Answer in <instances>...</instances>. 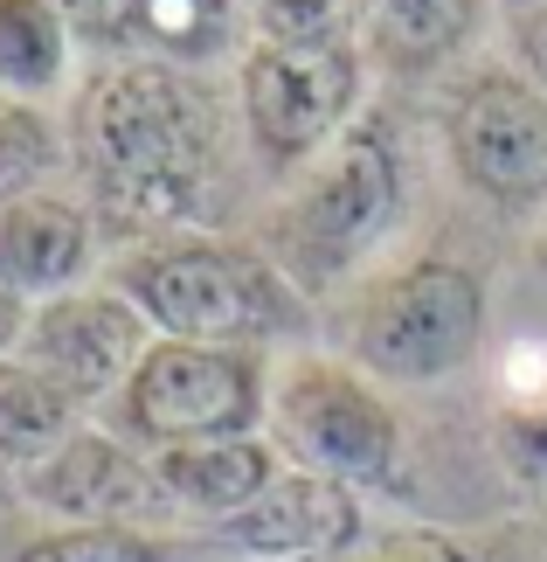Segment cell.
I'll return each instance as SVG.
<instances>
[{"mask_svg": "<svg viewBox=\"0 0 547 562\" xmlns=\"http://www.w3.org/2000/svg\"><path fill=\"white\" fill-rule=\"evenodd\" d=\"M277 445L271 438H215V445H173L152 451V480H160L167 507L208 514V521H236L257 507L277 480Z\"/></svg>", "mask_w": 547, "mask_h": 562, "instance_id": "13", "label": "cell"}, {"mask_svg": "<svg viewBox=\"0 0 547 562\" xmlns=\"http://www.w3.org/2000/svg\"><path fill=\"white\" fill-rule=\"evenodd\" d=\"M56 14L70 21L77 42H91L104 56H125V0H56Z\"/></svg>", "mask_w": 547, "mask_h": 562, "instance_id": "21", "label": "cell"}, {"mask_svg": "<svg viewBox=\"0 0 547 562\" xmlns=\"http://www.w3.org/2000/svg\"><path fill=\"white\" fill-rule=\"evenodd\" d=\"M112 292L139 306L160 340H208V348H257L292 340L312 327V299L277 271V257L257 236L181 229L146 236L112 257Z\"/></svg>", "mask_w": 547, "mask_h": 562, "instance_id": "2", "label": "cell"}, {"mask_svg": "<svg viewBox=\"0 0 547 562\" xmlns=\"http://www.w3.org/2000/svg\"><path fill=\"white\" fill-rule=\"evenodd\" d=\"M77 35L56 0H0V98L42 104L70 83Z\"/></svg>", "mask_w": 547, "mask_h": 562, "instance_id": "17", "label": "cell"}, {"mask_svg": "<svg viewBox=\"0 0 547 562\" xmlns=\"http://www.w3.org/2000/svg\"><path fill=\"white\" fill-rule=\"evenodd\" d=\"M77 430H83V409L49 375L29 369L21 355L0 361V472H35Z\"/></svg>", "mask_w": 547, "mask_h": 562, "instance_id": "16", "label": "cell"}, {"mask_svg": "<svg viewBox=\"0 0 547 562\" xmlns=\"http://www.w3.org/2000/svg\"><path fill=\"white\" fill-rule=\"evenodd\" d=\"M223 535L243 555H264V562H319V555H340L361 535V501H354V486L326 480V472L284 465L264 501L223 521Z\"/></svg>", "mask_w": 547, "mask_h": 562, "instance_id": "12", "label": "cell"}, {"mask_svg": "<svg viewBox=\"0 0 547 562\" xmlns=\"http://www.w3.org/2000/svg\"><path fill=\"white\" fill-rule=\"evenodd\" d=\"M486 0H361V56L388 70H444L471 49Z\"/></svg>", "mask_w": 547, "mask_h": 562, "instance_id": "15", "label": "cell"}, {"mask_svg": "<svg viewBox=\"0 0 547 562\" xmlns=\"http://www.w3.org/2000/svg\"><path fill=\"white\" fill-rule=\"evenodd\" d=\"M527 8H547V0H506V14H527Z\"/></svg>", "mask_w": 547, "mask_h": 562, "instance_id": "25", "label": "cell"}, {"mask_svg": "<svg viewBox=\"0 0 547 562\" xmlns=\"http://www.w3.org/2000/svg\"><path fill=\"white\" fill-rule=\"evenodd\" d=\"M361 562H471L465 549L451 542V535H430V528H402V535H388V542L375 555H361Z\"/></svg>", "mask_w": 547, "mask_h": 562, "instance_id": "22", "label": "cell"}, {"mask_svg": "<svg viewBox=\"0 0 547 562\" xmlns=\"http://www.w3.org/2000/svg\"><path fill=\"white\" fill-rule=\"evenodd\" d=\"M271 430L305 472L354 486L381 480L402 451V424L388 396L367 382L354 361H326V355H292L271 375Z\"/></svg>", "mask_w": 547, "mask_h": 562, "instance_id": "8", "label": "cell"}, {"mask_svg": "<svg viewBox=\"0 0 547 562\" xmlns=\"http://www.w3.org/2000/svg\"><path fill=\"white\" fill-rule=\"evenodd\" d=\"M340 334L367 382H444L486 340V278L457 257H409L346 299Z\"/></svg>", "mask_w": 547, "mask_h": 562, "instance_id": "4", "label": "cell"}, {"mask_svg": "<svg viewBox=\"0 0 547 562\" xmlns=\"http://www.w3.org/2000/svg\"><path fill=\"white\" fill-rule=\"evenodd\" d=\"M146 348H152V327L112 285H77L62 299H42L29 313V334H21V361L49 375L77 409L118 403V389L133 382Z\"/></svg>", "mask_w": 547, "mask_h": 562, "instance_id": "9", "label": "cell"}, {"mask_svg": "<svg viewBox=\"0 0 547 562\" xmlns=\"http://www.w3.org/2000/svg\"><path fill=\"white\" fill-rule=\"evenodd\" d=\"M540 265H547V229H540Z\"/></svg>", "mask_w": 547, "mask_h": 562, "instance_id": "26", "label": "cell"}, {"mask_svg": "<svg viewBox=\"0 0 547 562\" xmlns=\"http://www.w3.org/2000/svg\"><path fill=\"white\" fill-rule=\"evenodd\" d=\"M29 299H14L8 285H0V361H8V355H21V334H29Z\"/></svg>", "mask_w": 547, "mask_h": 562, "instance_id": "24", "label": "cell"}, {"mask_svg": "<svg viewBox=\"0 0 547 562\" xmlns=\"http://www.w3.org/2000/svg\"><path fill=\"white\" fill-rule=\"evenodd\" d=\"M236 125L243 146L271 175H298L312 167L333 139L354 133L367 104V56L361 42L346 49H277V42H250L236 63Z\"/></svg>", "mask_w": 547, "mask_h": 562, "instance_id": "6", "label": "cell"}, {"mask_svg": "<svg viewBox=\"0 0 547 562\" xmlns=\"http://www.w3.org/2000/svg\"><path fill=\"white\" fill-rule=\"evenodd\" d=\"M236 98L208 70H173L146 56H112L83 77L70 119V160L98 202V223L146 236L208 229L236 160Z\"/></svg>", "mask_w": 547, "mask_h": 562, "instance_id": "1", "label": "cell"}, {"mask_svg": "<svg viewBox=\"0 0 547 562\" xmlns=\"http://www.w3.org/2000/svg\"><path fill=\"white\" fill-rule=\"evenodd\" d=\"M257 0H125V56L173 63V70H215L243 63Z\"/></svg>", "mask_w": 547, "mask_h": 562, "instance_id": "14", "label": "cell"}, {"mask_svg": "<svg viewBox=\"0 0 547 562\" xmlns=\"http://www.w3.org/2000/svg\"><path fill=\"white\" fill-rule=\"evenodd\" d=\"M118 430L125 445H215V438H257L271 417V361L257 348H208V340H160L118 389Z\"/></svg>", "mask_w": 547, "mask_h": 562, "instance_id": "5", "label": "cell"}, {"mask_svg": "<svg viewBox=\"0 0 547 562\" xmlns=\"http://www.w3.org/2000/svg\"><path fill=\"white\" fill-rule=\"evenodd\" d=\"M402 215V139L388 119H354V133L333 139L312 167H298L292 188L264 215L257 244L277 257V271L312 299L361 271L375 244Z\"/></svg>", "mask_w": 547, "mask_h": 562, "instance_id": "3", "label": "cell"}, {"mask_svg": "<svg viewBox=\"0 0 547 562\" xmlns=\"http://www.w3.org/2000/svg\"><path fill=\"white\" fill-rule=\"evenodd\" d=\"M62 167H70V133L42 104L0 98V209L49 194L62 181Z\"/></svg>", "mask_w": 547, "mask_h": 562, "instance_id": "18", "label": "cell"}, {"mask_svg": "<svg viewBox=\"0 0 547 562\" xmlns=\"http://www.w3.org/2000/svg\"><path fill=\"white\" fill-rule=\"evenodd\" d=\"M14 562H173V555L133 528H62V535L29 542Z\"/></svg>", "mask_w": 547, "mask_h": 562, "instance_id": "20", "label": "cell"}, {"mask_svg": "<svg viewBox=\"0 0 547 562\" xmlns=\"http://www.w3.org/2000/svg\"><path fill=\"white\" fill-rule=\"evenodd\" d=\"M444 154L478 202L506 215H547V91L513 63H471L444 83Z\"/></svg>", "mask_w": 547, "mask_h": 562, "instance_id": "7", "label": "cell"}, {"mask_svg": "<svg viewBox=\"0 0 547 562\" xmlns=\"http://www.w3.org/2000/svg\"><path fill=\"white\" fill-rule=\"evenodd\" d=\"M21 493L42 514H62L70 528H125L139 514L167 507L160 480H152V459H139L112 430H77L35 472H21Z\"/></svg>", "mask_w": 547, "mask_h": 562, "instance_id": "10", "label": "cell"}, {"mask_svg": "<svg viewBox=\"0 0 547 562\" xmlns=\"http://www.w3.org/2000/svg\"><path fill=\"white\" fill-rule=\"evenodd\" d=\"M98 265V209L77 194H29V202L0 209V285L14 299H62L77 292Z\"/></svg>", "mask_w": 547, "mask_h": 562, "instance_id": "11", "label": "cell"}, {"mask_svg": "<svg viewBox=\"0 0 547 562\" xmlns=\"http://www.w3.org/2000/svg\"><path fill=\"white\" fill-rule=\"evenodd\" d=\"M513 70L527 77L534 91H547V8L513 14Z\"/></svg>", "mask_w": 547, "mask_h": 562, "instance_id": "23", "label": "cell"}, {"mask_svg": "<svg viewBox=\"0 0 547 562\" xmlns=\"http://www.w3.org/2000/svg\"><path fill=\"white\" fill-rule=\"evenodd\" d=\"M250 42H277V49H346V42H361V0H257Z\"/></svg>", "mask_w": 547, "mask_h": 562, "instance_id": "19", "label": "cell"}]
</instances>
